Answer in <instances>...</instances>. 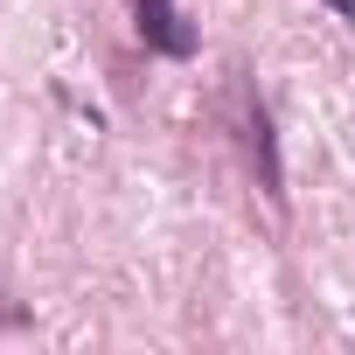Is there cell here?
Listing matches in <instances>:
<instances>
[{"label": "cell", "instance_id": "obj_1", "mask_svg": "<svg viewBox=\"0 0 355 355\" xmlns=\"http://www.w3.org/2000/svg\"><path fill=\"white\" fill-rule=\"evenodd\" d=\"M223 119H230V132H237V146H244V160H251V174H258V189H265L272 202H286V167H279L272 112L251 98V84H230V98H223Z\"/></svg>", "mask_w": 355, "mask_h": 355}, {"label": "cell", "instance_id": "obj_3", "mask_svg": "<svg viewBox=\"0 0 355 355\" xmlns=\"http://www.w3.org/2000/svg\"><path fill=\"white\" fill-rule=\"evenodd\" d=\"M327 8H334V15H348V21H355V0H327Z\"/></svg>", "mask_w": 355, "mask_h": 355}, {"label": "cell", "instance_id": "obj_2", "mask_svg": "<svg viewBox=\"0 0 355 355\" xmlns=\"http://www.w3.org/2000/svg\"><path fill=\"white\" fill-rule=\"evenodd\" d=\"M132 8H139L146 49H160V56H196V28L174 15V0H132Z\"/></svg>", "mask_w": 355, "mask_h": 355}]
</instances>
